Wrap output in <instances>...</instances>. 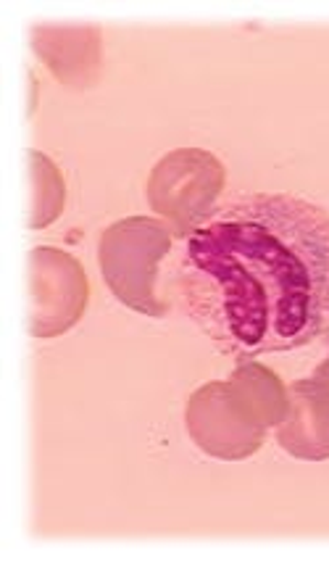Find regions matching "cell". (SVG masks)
Masks as SVG:
<instances>
[{
	"instance_id": "obj_1",
	"label": "cell",
	"mask_w": 329,
	"mask_h": 564,
	"mask_svg": "<svg viewBox=\"0 0 329 564\" xmlns=\"http://www.w3.org/2000/svg\"><path fill=\"white\" fill-rule=\"evenodd\" d=\"M174 291L238 359L311 344L329 312V214L285 193L243 196L187 235Z\"/></svg>"
},
{
	"instance_id": "obj_2",
	"label": "cell",
	"mask_w": 329,
	"mask_h": 564,
	"mask_svg": "<svg viewBox=\"0 0 329 564\" xmlns=\"http://www.w3.org/2000/svg\"><path fill=\"white\" fill-rule=\"evenodd\" d=\"M172 251V230L158 219L127 217L100 235L98 261L109 291L134 312L164 317L169 304L158 299V267Z\"/></svg>"
},
{
	"instance_id": "obj_3",
	"label": "cell",
	"mask_w": 329,
	"mask_h": 564,
	"mask_svg": "<svg viewBox=\"0 0 329 564\" xmlns=\"http://www.w3.org/2000/svg\"><path fill=\"white\" fill-rule=\"evenodd\" d=\"M224 183V164L213 153L204 148H177L147 174L145 196L151 209L185 240L211 219Z\"/></svg>"
},
{
	"instance_id": "obj_4",
	"label": "cell",
	"mask_w": 329,
	"mask_h": 564,
	"mask_svg": "<svg viewBox=\"0 0 329 564\" xmlns=\"http://www.w3.org/2000/svg\"><path fill=\"white\" fill-rule=\"evenodd\" d=\"M185 425L200 452L240 462L264 446L266 430L253 422L227 380H211L187 399Z\"/></svg>"
},
{
	"instance_id": "obj_5",
	"label": "cell",
	"mask_w": 329,
	"mask_h": 564,
	"mask_svg": "<svg viewBox=\"0 0 329 564\" xmlns=\"http://www.w3.org/2000/svg\"><path fill=\"white\" fill-rule=\"evenodd\" d=\"M30 333L35 338H58L85 314L90 285L77 259L40 246L30 253Z\"/></svg>"
},
{
	"instance_id": "obj_6",
	"label": "cell",
	"mask_w": 329,
	"mask_h": 564,
	"mask_svg": "<svg viewBox=\"0 0 329 564\" xmlns=\"http://www.w3.org/2000/svg\"><path fill=\"white\" fill-rule=\"evenodd\" d=\"M32 48L53 77L74 90H90L100 77L103 45L98 26H48L32 30Z\"/></svg>"
},
{
	"instance_id": "obj_7",
	"label": "cell",
	"mask_w": 329,
	"mask_h": 564,
	"mask_svg": "<svg viewBox=\"0 0 329 564\" xmlns=\"http://www.w3.org/2000/svg\"><path fill=\"white\" fill-rule=\"evenodd\" d=\"M287 391H290V412L277 427L279 446L295 459H329V409L321 404L306 378L295 380Z\"/></svg>"
},
{
	"instance_id": "obj_8",
	"label": "cell",
	"mask_w": 329,
	"mask_h": 564,
	"mask_svg": "<svg viewBox=\"0 0 329 564\" xmlns=\"http://www.w3.org/2000/svg\"><path fill=\"white\" fill-rule=\"evenodd\" d=\"M227 382L256 425L272 430L285 422L290 412V391L279 380V375L253 361V356H240Z\"/></svg>"
},
{
	"instance_id": "obj_9",
	"label": "cell",
	"mask_w": 329,
	"mask_h": 564,
	"mask_svg": "<svg viewBox=\"0 0 329 564\" xmlns=\"http://www.w3.org/2000/svg\"><path fill=\"white\" fill-rule=\"evenodd\" d=\"M30 166H32V217L30 227L40 230L48 227L58 219L66 204V185L62 172L48 156L40 151H30Z\"/></svg>"
},
{
	"instance_id": "obj_10",
	"label": "cell",
	"mask_w": 329,
	"mask_h": 564,
	"mask_svg": "<svg viewBox=\"0 0 329 564\" xmlns=\"http://www.w3.org/2000/svg\"><path fill=\"white\" fill-rule=\"evenodd\" d=\"M306 380H308V386L314 388V393L321 399V404L329 409V359L321 361V365L314 369L311 378H306Z\"/></svg>"
},
{
	"instance_id": "obj_11",
	"label": "cell",
	"mask_w": 329,
	"mask_h": 564,
	"mask_svg": "<svg viewBox=\"0 0 329 564\" xmlns=\"http://www.w3.org/2000/svg\"><path fill=\"white\" fill-rule=\"evenodd\" d=\"M327 325H329V312H327Z\"/></svg>"
}]
</instances>
